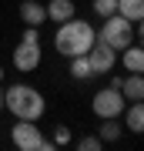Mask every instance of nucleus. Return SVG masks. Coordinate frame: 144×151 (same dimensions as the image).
<instances>
[{"mask_svg": "<svg viewBox=\"0 0 144 151\" xmlns=\"http://www.w3.org/2000/svg\"><path fill=\"white\" fill-rule=\"evenodd\" d=\"M94 40H97V30H94V24H87V20H77V17H70V20L57 24V34H54V47H57V54H64V57L87 54Z\"/></svg>", "mask_w": 144, "mask_h": 151, "instance_id": "f257e3e1", "label": "nucleus"}, {"mask_svg": "<svg viewBox=\"0 0 144 151\" xmlns=\"http://www.w3.org/2000/svg\"><path fill=\"white\" fill-rule=\"evenodd\" d=\"M70 74H74L77 81H87V77H94V70H91V60H87V54H74V57H70Z\"/></svg>", "mask_w": 144, "mask_h": 151, "instance_id": "2eb2a0df", "label": "nucleus"}, {"mask_svg": "<svg viewBox=\"0 0 144 151\" xmlns=\"http://www.w3.org/2000/svg\"><path fill=\"white\" fill-rule=\"evenodd\" d=\"M87 60H91V70H94V74H111L114 64H117V50H111L104 40H94L91 50H87Z\"/></svg>", "mask_w": 144, "mask_h": 151, "instance_id": "0eeeda50", "label": "nucleus"}, {"mask_svg": "<svg viewBox=\"0 0 144 151\" xmlns=\"http://www.w3.org/2000/svg\"><path fill=\"white\" fill-rule=\"evenodd\" d=\"M77 148L80 151H97V148H101V138H97V134H87V138L77 141Z\"/></svg>", "mask_w": 144, "mask_h": 151, "instance_id": "f3484780", "label": "nucleus"}, {"mask_svg": "<svg viewBox=\"0 0 144 151\" xmlns=\"http://www.w3.org/2000/svg\"><path fill=\"white\" fill-rule=\"evenodd\" d=\"M67 141H70V131L64 128V124H60V128L54 131V145H67Z\"/></svg>", "mask_w": 144, "mask_h": 151, "instance_id": "a211bd4d", "label": "nucleus"}, {"mask_svg": "<svg viewBox=\"0 0 144 151\" xmlns=\"http://www.w3.org/2000/svg\"><path fill=\"white\" fill-rule=\"evenodd\" d=\"M117 14L131 24H141L144 20V0H117Z\"/></svg>", "mask_w": 144, "mask_h": 151, "instance_id": "ddd939ff", "label": "nucleus"}, {"mask_svg": "<svg viewBox=\"0 0 144 151\" xmlns=\"http://www.w3.org/2000/svg\"><path fill=\"white\" fill-rule=\"evenodd\" d=\"M20 20L27 24V27H40V24L47 20L44 4H37V0H24V4H20Z\"/></svg>", "mask_w": 144, "mask_h": 151, "instance_id": "1a4fd4ad", "label": "nucleus"}, {"mask_svg": "<svg viewBox=\"0 0 144 151\" xmlns=\"http://www.w3.org/2000/svg\"><path fill=\"white\" fill-rule=\"evenodd\" d=\"M0 81H4V67H0Z\"/></svg>", "mask_w": 144, "mask_h": 151, "instance_id": "aec40b11", "label": "nucleus"}, {"mask_svg": "<svg viewBox=\"0 0 144 151\" xmlns=\"http://www.w3.org/2000/svg\"><path fill=\"white\" fill-rule=\"evenodd\" d=\"M37 64H40V34L37 27H27L20 44L14 47V67L30 74V70H37Z\"/></svg>", "mask_w": 144, "mask_h": 151, "instance_id": "20e7f679", "label": "nucleus"}, {"mask_svg": "<svg viewBox=\"0 0 144 151\" xmlns=\"http://www.w3.org/2000/svg\"><path fill=\"white\" fill-rule=\"evenodd\" d=\"M91 108L97 118H121V111H124V94H121V87H101V91L94 94V101H91Z\"/></svg>", "mask_w": 144, "mask_h": 151, "instance_id": "423d86ee", "label": "nucleus"}, {"mask_svg": "<svg viewBox=\"0 0 144 151\" xmlns=\"http://www.w3.org/2000/svg\"><path fill=\"white\" fill-rule=\"evenodd\" d=\"M121 114H124V124H128L131 134H141L144 131V104L141 101H131V108L121 111Z\"/></svg>", "mask_w": 144, "mask_h": 151, "instance_id": "9d476101", "label": "nucleus"}, {"mask_svg": "<svg viewBox=\"0 0 144 151\" xmlns=\"http://www.w3.org/2000/svg\"><path fill=\"white\" fill-rule=\"evenodd\" d=\"M44 10H47V20H54V24H64V20H70V17H77L74 0H50Z\"/></svg>", "mask_w": 144, "mask_h": 151, "instance_id": "6e6552de", "label": "nucleus"}, {"mask_svg": "<svg viewBox=\"0 0 144 151\" xmlns=\"http://www.w3.org/2000/svg\"><path fill=\"white\" fill-rule=\"evenodd\" d=\"M121 94H124V101H141L144 97V77L141 74H128L121 81Z\"/></svg>", "mask_w": 144, "mask_h": 151, "instance_id": "9b49d317", "label": "nucleus"}, {"mask_svg": "<svg viewBox=\"0 0 144 151\" xmlns=\"http://www.w3.org/2000/svg\"><path fill=\"white\" fill-rule=\"evenodd\" d=\"M4 108L10 111L17 121H37V118H44V111H47V101H44V94L37 87L14 84V87L4 91Z\"/></svg>", "mask_w": 144, "mask_h": 151, "instance_id": "f03ea898", "label": "nucleus"}, {"mask_svg": "<svg viewBox=\"0 0 144 151\" xmlns=\"http://www.w3.org/2000/svg\"><path fill=\"white\" fill-rule=\"evenodd\" d=\"M94 14L101 17H111V14H117V0H94Z\"/></svg>", "mask_w": 144, "mask_h": 151, "instance_id": "dca6fc26", "label": "nucleus"}, {"mask_svg": "<svg viewBox=\"0 0 144 151\" xmlns=\"http://www.w3.org/2000/svg\"><path fill=\"white\" fill-rule=\"evenodd\" d=\"M134 27H138V24L124 20L121 14H111V17H104L101 30H97V40H104L111 50H117V54H121L124 47H131V44H134Z\"/></svg>", "mask_w": 144, "mask_h": 151, "instance_id": "7ed1b4c3", "label": "nucleus"}, {"mask_svg": "<svg viewBox=\"0 0 144 151\" xmlns=\"http://www.w3.org/2000/svg\"><path fill=\"white\" fill-rule=\"evenodd\" d=\"M0 111H4V87H0Z\"/></svg>", "mask_w": 144, "mask_h": 151, "instance_id": "6ab92c4d", "label": "nucleus"}, {"mask_svg": "<svg viewBox=\"0 0 144 151\" xmlns=\"http://www.w3.org/2000/svg\"><path fill=\"white\" fill-rule=\"evenodd\" d=\"M104 124L97 128V138H101V145H107V141H117L121 134H124V124L117 121V118H101Z\"/></svg>", "mask_w": 144, "mask_h": 151, "instance_id": "4468645a", "label": "nucleus"}, {"mask_svg": "<svg viewBox=\"0 0 144 151\" xmlns=\"http://www.w3.org/2000/svg\"><path fill=\"white\" fill-rule=\"evenodd\" d=\"M121 60H124V70H128V74H141L144 70V50L134 47V44L121 50Z\"/></svg>", "mask_w": 144, "mask_h": 151, "instance_id": "f8f14e48", "label": "nucleus"}, {"mask_svg": "<svg viewBox=\"0 0 144 151\" xmlns=\"http://www.w3.org/2000/svg\"><path fill=\"white\" fill-rule=\"evenodd\" d=\"M10 141L20 151H47L50 141L44 138V131L37 128V121H17L14 131H10Z\"/></svg>", "mask_w": 144, "mask_h": 151, "instance_id": "39448f33", "label": "nucleus"}]
</instances>
